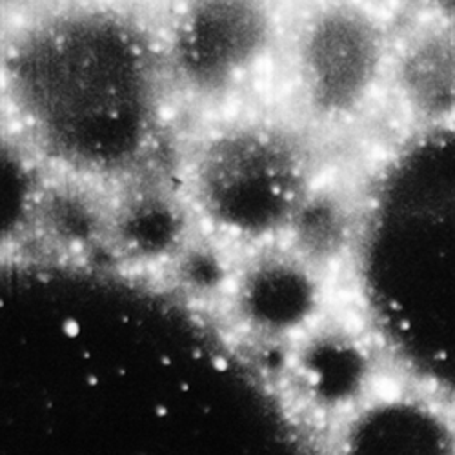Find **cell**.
<instances>
[{
  "instance_id": "6da1fadb",
  "label": "cell",
  "mask_w": 455,
  "mask_h": 455,
  "mask_svg": "<svg viewBox=\"0 0 455 455\" xmlns=\"http://www.w3.org/2000/svg\"><path fill=\"white\" fill-rule=\"evenodd\" d=\"M0 68L8 135L64 180L130 184L170 144L161 22L124 0H57L6 22Z\"/></svg>"
},
{
  "instance_id": "7a4b0ae2",
  "label": "cell",
  "mask_w": 455,
  "mask_h": 455,
  "mask_svg": "<svg viewBox=\"0 0 455 455\" xmlns=\"http://www.w3.org/2000/svg\"><path fill=\"white\" fill-rule=\"evenodd\" d=\"M361 259L397 354L455 397V119L419 132L387 164L363 222Z\"/></svg>"
},
{
  "instance_id": "3957f363",
  "label": "cell",
  "mask_w": 455,
  "mask_h": 455,
  "mask_svg": "<svg viewBox=\"0 0 455 455\" xmlns=\"http://www.w3.org/2000/svg\"><path fill=\"white\" fill-rule=\"evenodd\" d=\"M319 142L283 108L201 119L179 156L182 201L226 243L253 251L286 243L319 186Z\"/></svg>"
},
{
  "instance_id": "277c9868",
  "label": "cell",
  "mask_w": 455,
  "mask_h": 455,
  "mask_svg": "<svg viewBox=\"0 0 455 455\" xmlns=\"http://www.w3.org/2000/svg\"><path fill=\"white\" fill-rule=\"evenodd\" d=\"M394 46L368 0H299L286 8L274 79L281 108L321 140L347 130L388 86Z\"/></svg>"
},
{
  "instance_id": "5b68a950",
  "label": "cell",
  "mask_w": 455,
  "mask_h": 455,
  "mask_svg": "<svg viewBox=\"0 0 455 455\" xmlns=\"http://www.w3.org/2000/svg\"><path fill=\"white\" fill-rule=\"evenodd\" d=\"M284 15L281 0H173L161 41L179 109L210 119L251 106L275 79Z\"/></svg>"
},
{
  "instance_id": "8992f818",
  "label": "cell",
  "mask_w": 455,
  "mask_h": 455,
  "mask_svg": "<svg viewBox=\"0 0 455 455\" xmlns=\"http://www.w3.org/2000/svg\"><path fill=\"white\" fill-rule=\"evenodd\" d=\"M317 305L315 264L291 248L257 250V257L237 281L239 319L264 335L307 326Z\"/></svg>"
},
{
  "instance_id": "52a82bcc",
  "label": "cell",
  "mask_w": 455,
  "mask_h": 455,
  "mask_svg": "<svg viewBox=\"0 0 455 455\" xmlns=\"http://www.w3.org/2000/svg\"><path fill=\"white\" fill-rule=\"evenodd\" d=\"M388 86L423 130L455 119V28L437 20L394 46Z\"/></svg>"
},
{
  "instance_id": "ba28073f",
  "label": "cell",
  "mask_w": 455,
  "mask_h": 455,
  "mask_svg": "<svg viewBox=\"0 0 455 455\" xmlns=\"http://www.w3.org/2000/svg\"><path fill=\"white\" fill-rule=\"evenodd\" d=\"M453 437L437 413L410 401L373 404L355 415L337 455H453Z\"/></svg>"
},
{
  "instance_id": "9c48e42d",
  "label": "cell",
  "mask_w": 455,
  "mask_h": 455,
  "mask_svg": "<svg viewBox=\"0 0 455 455\" xmlns=\"http://www.w3.org/2000/svg\"><path fill=\"white\" fill-rule=\"evenodd\" d=\"M53 3H57V0H3L4 24L22 19L36 10L53 4Z\"/></svg>"
},
{
  "instance_id": "30bf717a",
  "label": "cell",
  "mask_w": 455,
  "mask_h": 455,
  "mask_svg": "<svg viewBox=\"0 0 455 455\" xmlns=\"http://www.w3.org/2000/svg\"><path fill=\"white\" fill-rule=\"evenodd\" d=\"M437 20L455 28V0H423Z\"/></svg>"
}]
</instances>
